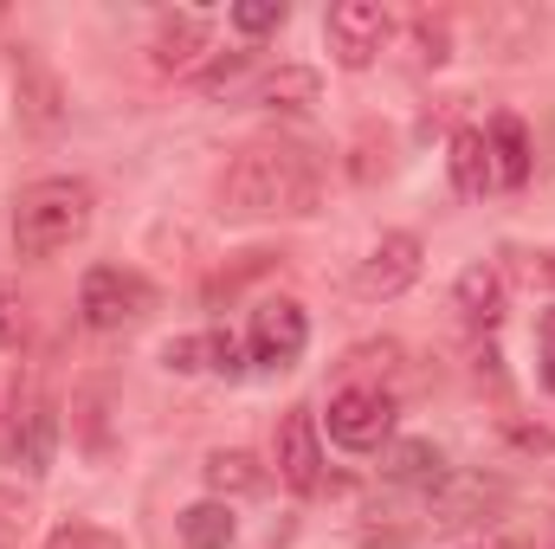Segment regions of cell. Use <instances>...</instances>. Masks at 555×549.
Instances as JSON below:
<instances>
[{"mask_svg": "<svg viewBox=\"0 0 555 549\" xmlns=\"http://www.w3.org/2000/svg\"><path fill=\"white\" fill-rule=\"evenodd\" d=\"M537 272H543V278L555 284V253H543V266H537Z\"/></svg>", "mask_w": 555, "mask_h": 549, "instance_id": "cell-29", "label": "cell"}, {"mask_svg": "<svg viewBox=\"0 0 555 549\" xmlns=\"http://www.w3.org/2000/svg\"><path fill=\"white\" fill-rule=\"evenodd\" d=\"M317 91H323V78H317L310 65H278L272 78L259 85V104H266V111H310Z\"/></svg>", "mask_w": 555, "mask_h": 549, "instance_id": "cell-18", "label": "cell"}, {"mask_svg": "<svg viewBox=\"0 0 555 549\" xmlns=\"http://www.w3.org/2000/svg\"><path fill=\"white\" fill-rule=\"evenodd\" d=\"M240 356H246V349H240V336H227V330H207V336H175V343L162 349V362H168L175 375H201V369L240 375V369H246Z\"/></svg>", "mask_w": 555, "mask_h": 549, "instance_id": "cell-11", "label": "cell"}, {"mask_svg": "<svg viewBox=\"0 0 555 549\" xmlns=\"http://www.w3.org/2000/svg\"><path fill=\"white\" fill-rule=\"evenodd\" d=\"M446 168H452V188L465 194V201H478L485 188H491V142H485V130H452V142H446Z\"/></svg>", "mask_w": 555, "mask_h": 549, "instance_id": "cell-15", "label": "cell"}, {"mask_svg": "<svg viewBox=\"0 0 555 549\" xmlns=\"http://www.w3.org/2000/svg\"><path fill=\"white\" fill-rule=\"evenodd\" d=\"M91 214H98V194L78 175H46V181L20 188V201H13V246H20V259L72 253L91 233Z\"/></svg>", "mask_w": 555, "mask_h": 549, "instance_id": "cell-2", "label": "cell"}, {"mask_svg": "<svg viewBox=\"0 0 555 549\" xmlns=\"http://www.w3.org/2000/svg\"><path fill=\"white\" fill-rule=\"evenodd\" d=\"M439 59H446V20L420 13L414 20V65H439Z\"/></svg>", "mask_w": 555, "mask_h": 549, "instance_id": "cell-24", "label": "cell"}, {"mask_svg": "<svg viewBox=\"0 0 555 549\" xmlns=\"http://www.w3.org/2000/svg\"><path fill=\"white\" fill-rule=\"evenodd\" d=\"M149 304H155V291H149V278L142 272H124V266H91L85 284H78V317L91 323V330H124V323H137L149 317Z\"/></svg>", "mask_w": 555, "mask_h": 549, "instance_id": "cell-4", "label": "cell"}, {"mask_svg": "<svg viewBox=\"0 0 555 549\" xmlns=\"http://www.w3.org/2000/svg\"><path fill=\"white\" fill-rule=\"evenodd\" d=\"M330 439L349 452H375L395 439V395L382 382H349L330 395Z\"/></svg>", "mask_w": 555, "mask_h": 549, "instance_id": "cell-3", "label": "cell"}, {"mask_svg": "<svg viewBox=\"0 0 555 549\" xmlns=\"http://www.w3.org/2000/svg\"><path fill=\"white\" fill-rule=\"evenodd\" d=\"M259 272H272V253H240V266L233 272H220L214 284H207V304H220V297H233L246 278H259Z\"/></svg>", "mask_w": 555, "mask_h": 549, "instance_id": "cell-21", "label": "cell"}, {"mask_svg": "<svg viewBox=\"0 0 555 549\" xmlns=\"http://www.w3.org/2000/svg\"><path fill=\"white\" fill-rule=\"evenodd\" d=\"M13 98H20V117H26L33 130H59V117H65V85H59V72H52L39 52H26V46H20V59H13Z\"/></svg>", "mask_w": 555, "mask_h": 549, "instance_id": "cell-10", "label": "cell"}, {"mask_svg": "<svg viewBox=\"0 0 555 549\" xmlns=\"http://www.w3.org/2000/svg\"><path fill=\"white\" fill-rule=\"evenodd\" d=\"M304 343H310V317H304L297 297H266V304L253 310L246 356H253L259 369H291V362L304 356Z\"/></svg>", "mask_w": 555, "mask_h": 549, "instance_id": "cell-7", "label": "cell"}, {"mask_svg": "<svg viewBox=\"0 0 555 549\" xmlns=\"http://www.w3.org/2000/svg\"><path fill=\"white\" fill-rule=\"evenodd\" d=\"M201 52H207V20H201V13H168V20L155 26V46H149L155 72H194Z\"/></svg>", "mask_w": 555, "mask_h": 549, "instance_id": "cell-12", "label": "cell"}, {"mask_svg": "<svg viewBox=\"0 0 555 549\" xmlns=\"http://www.w3.org/2000/svg\"><path fill=\"white\" fill-rule=\"evenodd\" d=\"M537 343H543V349H555V310H543V317H537Z\"/></svg>", "mask_w": 555, "mask_h": 549, "instance_id": "cell-27", "label": "cell"}, {"mask_svg": "<svg viewBox=\"0 0 555 549\" xmlns=\"http://www.w3.org/2000/svg\"><path fill=\"white\" fill-rule=\"evenodd\" d=\"M233 26H240L246 39L278 33V26H284V0H240V7H233Z\"/></svg>", "mask_w": 555, "mask_h": 549, "instance_id": "cell-20", "label": "cell"}, {"mask_svg": "<svg viewBox=\"0 0 555 549\" xmlns=\"http://www.w3.org/2000/svg\"><path fill=\"white\" fill-rule=\"evenodd\" d=\"M543 382L555 388V349H543Z\"/></svg>", "mask_w": 555, "mask_h": 549, "instance_id": "cell-28", "label": "cell"}, {"mask_svg": "<svg viewBox=\"0 0 555 549\" xmlns=\"http://www.w3.org/2000/svg\"><path fill=\"white\" fill-rule=\"evenodd\" d=\"M207 485H214V498H246V491H266V465L253 459V452H240V446H220V452H207Z\"/></svg>", "mask_w": 555, "mask_h": 549, "instance_id": "cell-17", "label": "cell"}, {"mask_svg": "<svg viewBox=\"0 0 555 549\" xmlns=\"http://www.w3.org/2000/svg\"><path fill=\"white\" fill-rule=\"evenodd\" d=\"M382 472H388L395 485L439 491V485H446V452H439L433 439H395V446H388V459H382Z\"/></svg>", "mask_w": 555, "mask_h": 549, "instance_id": "cell-16", "label": "cell"}, {"mask_svg": "<svg viewBox=\"0 0 555 549\" xmlns=\"http://www.w3.org/2000/svg\"><path fill=\"white\" fill-rule=\"evenodd\" d=\"M272 465L297 498H317V491H323V439H317V413L310 408H291L278 420Z\"/></svg>", "mask_w": 555, "mask_h": 549, "instance_id": "cell-8", "label": "cell"}, {"mask_svg": "<svg viewBox=\"0 0 555 549\" xmlns=\"http://www.w3.org/2000/svg\"><path fill=\"white\" fill-rule=\"evenodd\" d=\"M214 201L227 220H246V227L253 220H304L323 201V175L297 142H246L220 168Z\"/></svg>", "mask_w": 555, "mask_h": 549, "instance_id": "cell-1", "label": "cell"}, {"mask_svg": "<svg viewBox=\"0 0 555 549\" xmlns=\"http://www.w3.org/2000/svg\"><path fill=\"white\" fill-rule=\"evenodd\" d=\"M20 343H26V310L7 291V278H0V349H20Z\"/></svg>", "mask_w": 555, "mask_h": 549, "instance_id": "cell-26", "label": "cell"}, {"mask_svg": "<svg viewBox=\"0 0 555 549\" xmlns=\"http://www.w3.org/2000/svg\"><path fill=\"white\" fill-rule=\"evenodd\" d=\"M388 13L375 7V0H336L330 13H323V39H330V52H336V65L343 72H369L375 59H382V46H388Z\"/></svg>", "mask_w": 555, "mask_h": 549, "instance_id": "cell-5", "label": "cell"}, {"mask_svg": "<svg viewBox=\"0 0 555 549\" xmlns=\"http://www.w3.org/2000/svg\"><path fill=\"white\" fill-rule=\"evenodd\" d=\"M78 426H85V446L104 452V382H91V388L78 395Z\"/></svg>", "mask_w": 555, "mask_h": 549, "instance_id": "cell-23", "label": "cell"}, {"mask_svg": "<svg viewBox=\"0 0 555 549\" xmlns=\"http://www.w3.org/2000/svg\"><path fill=\"white\" fill-rule=\"evenodd\" d=\"M233 511L220 505V498H207V505H188L181 511V544L188 549H233Z\"/></svg>", "mask_w": 555, "mask_h": 549, "instance_id": "cell-19", "label": "cell"}, {"mask_svg": "<svg viewBox=\"0 0 555 549\" xmlns=\"http://www.w3.org/2000/svg\"><path fill=\"white\" fill-rule=\"evenodd\" d=\"M485 142H491V181L498 188H524L530 181V130H524V117H491V130H485Z\"/></svg>", "mask_w": 555, "mask_h": 549, "instance_id": "cell-14", "label": "cell"}, {"mask_svg": "<svg viewBox=\"0 0 555 549\" xmlns=\"http://www.w3.org/2000/svg\"><path fill=\"white\" fill-rule=\"evenodd\" d=\"M452 310L465 323H498L504 317V272L491 259H472L465 272L452 278Z\"/></svg>", "mask_w": 555, "mask_h": 549, "instance_id": "cell-13", "label": "cell"}, {"mask_svg": "<svg viewBox=\"0 0 555 549\" xmlns=\"http://www.w3.org/2000/svg\"><path fill=\"white\" fill-rule=\"evenodd\" d=\"M46 549H124L111 531H98V524H59L52 537H46Z\"/></svg>", "mask_w": 555, "mask_h": 549, "instance_id": "cell-22", "label": "cell"}, {"mask_svg": "<svg viewBox=\"0 0 555 549\" xmlns=\"http://www.w3.org/2000/svg\"><path fill=\"white\" fill-rule=\"evenodd\" d=\"M52 446H59V413L46 401V388L39 382H13V413H7V459L20 465V472H46L52 465Z\"/></svg>", "mask_w": 555, "mask_h": 549, "instance_id": "cell-6", "label": "cell"}, {"mask_svg": "<svg viewBox=\"0 0 555 549\" xmlns=\"http://www.w3.org/2000/svg\"><path fill=\"white\" fill-rule=\"evenodd\" d=\"M246 65H253V52H227V59H214L207 72H194V85H201V91H227Z\"/></svg>", "mask_w": 555, "mask_h": 549, "instance_id": "cell-25", "label": "cell"}, {"mask_svg": "<svg viewBox=\"0 0 555 549\" xmlns=\"http://www.w3.org/2000/svg\"><path fill=\"white\" fill-rule=\"evenodd\" d=\"M414 278H420V240L414 233H382V240L369 246V259L356 266V297L388 304V297H401Z\"/></svg>", "mask_w": 555, "mask_h": 549, "instance_id": "cell-9", "label": "cell"}]
</instances>
